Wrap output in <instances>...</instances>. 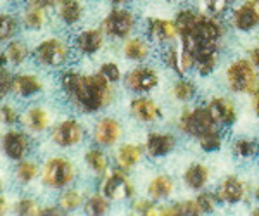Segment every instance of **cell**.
<instances>
[{"label": "cell", "instance_id": "obj_54", "mask_svg": "<svg viewBox=\"0 0 259 216\" xmlns=\"http://www.w3.org/2000/svg\"><path fill=\"white\" fill-rule=\"evenodd\" d=\"M257 199H259V189H257Z\"/></svg>", "mask_w": 259, "mask_h": 216}, {"label": "cell", "instance_id": "obj_8", "mask_svg": "<svg viewBox=\"0 0 259 216\" xmlns=\"http://www.w3.org/2000/svg\"><path fill=\"white\" fill-rule=\"evenodd\" d=\"M137 24V18L132 11L123 9V7H116L112 9L106 18L102 19L100 30L104 31V35L109 38H128L132 35L133 28Z\"/></svg>", "mask_w": 259, "mask_h": 216}, {"label": "cell", "instance_id": "obj_11", "mask_svg": "<svg viewBox=\"0 0 259 216\" xmlns=\"http://www.w3.org/2000/svg\"><path fill=\"white\" fill-rule=\"evenodd\" d=\"M45 83L40 74L31 71H18L12 73L11 94L19 99H31L44 92Z\"/></svg>", "mask_w": 259, "mask_h": 216}, {"label": "cell", "instance_id": "obj_43", "mask_svg": "<svg viewBox=\"0 0 259 216\" xmlns=\"http://www.w3.org/2000/svg\"><path fill=\"white\" fill-rule=\"evenodd\" d=\"M216 196H211V194H200V196L195 199V204L199 207V213L200 214H207L211 211H214L216 206Z\"/></svg>", "mask_w": 259, "mask_h": 216}, {"label": "cell", "instance_id": "obj_10", "mask_svg": "<svg viewBox=\"0 0 259 216\" xmlns=\"http://www.w3.org/2000/svg\"><path fill=\"white\" fill-rule=\"evenodd\" d=\"M100 192L109 199V201H114V202H119V201H124V199L132 197L133 185L126 175V169L118 166V168L111 169L109 175L106 173V178H104V182H102V190H100Z\"/></svg>", "mask_w": 259, "mask_h": 216}, {"label": "cell", "instance_id": "obj_39", "mask_svg": "<svg viewBox=\"0 0 259 216\" xmlns=\"http://www.w3.org/2000/svg\"><path fill=\"white\" fill-rule=\"evenodd\" d=\"M173 95L178 101H190L195 95V85L192 81L182 80L173 87Z\"/></svg>", "mask_w": 259, "mask_h": 216}, {"label": "cell", "instance_id": "obj_19", "mask_svg": "<svg viewBox=\"0 0 259 216\" xmlns=\"http://www.w3.org/2000/svg\"><path fill=\"white\" fill-rule=\"evenodd\" d=\"M19 19H21V26H23L24 30L40 31L47 26V21H49L47 9H41V7H36V6H26V4H24V9L21 11Z\"/></svg>", "mask_w": 259, "mask_h": 216}, {"label": "cell", "instance_id": "obj_56", "mask_svg": "<svg viewBox=\"0 0 259 216\" xmlns=\"http://www.w3.org/2000/svg\"><path fill=\"white\" fill-rule=\"evenodd\" d=\"M228 2H233V0H228Z\"/></svg>", "mask_w": 259, "mask_h": 216}, {"label": "cell", "instance_id": "obj_25", "mask_svg": "<svg viewBox=\"0 0 259 216\" xmlns=\"http://www.w3.org/2000/svg\"><path fill=\"white\" fill-rule=\"evenodd\" d=\"M40 168H41V166L36 163V161L28 159V157H24V159L18 161L16 166H14V178H16V182H18L19 185H23V187L33 184V182H35L36 178L40 177Z\"/></svg>", "mask_w": 259, "mask_h": 216}, {"label": "cell", "instance_id": "obj_20", "mask_svg": "<svg viewBox=\"0 0 259 216\" xmlns=\"http://www.w3.org/2000/svg\"><path fill=\"white\" fill-rule=\"evenodd\" d=\"M245 187L237 177H228L221 182L216 192V199L221 202H228V204H237L244 199Z\"/></svg>", "mask_w": 259, "mask_h": 216}, {"label": "cell", "instance_id": "obj_15", "mask_svg": "<svg viewBox=\"0 0 259 216\" xmlns=\"http://www.w3.org/2000/svg\"><path fill=\"white\" fill-rule=\"evenodd\" d=\"M106 35L100 28H87L74 36L73 47L83 56H94L104 47Z\"/></svg>", "mask_w": 259, "mask_h": 216}, {"label": "cell", "instance_id": "obj_23", "mask_svg": "<svg viewBox=\"0 0 259 216\" xmlns=\"http://www.w3.org/2000/svg\"><path fill=\"white\" fill-rule=\"evenodd\" d=\"M4 54H6L7 66H12V68H21V66L26 64V61L31 57V51H30V47H28V44L18 38L7 41L6 49H4Z\"/></svg>", "mask_w": 259, "mask_h": 216}, {"label": "cell", "instance_id": "obj_44", "mask_svg": "<svg viewBox=\"0 0 259 216\" xmlns=\"http://www.w3.org/2000/svg\"><path fill=\"white\" fill-rule=\"evenodd\" d=\"M228 0H206V6H207V11H209L211 16H221L225 11L228 9Z\"/></svg>", "mask_w": 259, "mask_h": 216}, {"label": "cell", "instance_id": "obj_21", "mask_svg": "<svg viewBox=\"0 0 259 216\" xmlns=\"http://www.w3.org/2000/svg\"><path fill=\"white\" fill-rule=\"evenodd\" d=\"M233 24L240 31H250L259 24V9L254 2H245L233 14Z\"/></svg>", "mask_w": 259, "mask_h": 216}, {"label": "cell", "instance_id": "obj_36", "mask_svg": "<svg viewBox=\"0 0 259 216\" xmlns=\"http://www.w3.org/2000/svg\"><path fill=\"white\" fill-rule=\"evenodd\" d=\"M233 152L240 159H250V157H256L259 154V144L256 140L240 139L233 145Z\"/></svg>", "mask_w": 259, "mask_h": 216}, {"label": "cell", "instance_id": "obj_34", "mask_svg": "<svg viewBox=\"0 0 259 216\" xmlns=\"http://www.w3.org/2000/svg\"><path fill=\"white\" fill-rule=\"evenodd\" d=\"M40 204L35 197L31 196H21L18 201L14 202L12 206V211L14 214L18 216H38V211H40Z\"/></svg>", "mask_w": 259, "mask_h": 216}, {"label": "cell", "instance_id": "obj_51", "mask_svg": "<svg viewBox=\"0 0 259 216\" xmlns=\"http://www.w3.org/2000/svg\"><path fill=\"white\" fill-rule=\"evenodd\" d=\"M111 4H114V6H121V4H126L130 0H109Z\"/></svg>", "mask_w": 259, "mask_h": 216}, {"label": "cell", "instance_id": "obj_33", "mask_svg": "<svg viewBox=\"0 0 259 216\" xmlns=\"http://www.w3.org/2000/svg\"><path fill=\"white\" fill-rule=\"evenodd\" d=\"M83 204V194L76 189H64L57 199V206L64 211L66 214L71 211H76Z\"/></svg>", "mask_w": 259, "mask_h": 216}, {"label": "cell", "instance_id": "obj_29", "mask_svg": "<svg viewBox=\"0 0 259 216\" xmlns=\"http://www.w3.org/2000/svg\"><path fill=\"white\" fill-rule=\"evenodd\" d=\"M183 180H185L187 187H190V189H194V190H199L207 184V180H209V169L204 164H192L187 168L185 175H183Z\"/></svg>", "mask_w": 259, "mask_h": 216}, {"label": "cell", "instance_id": "obj_9", "mask_svg": "<svg viewBox=\"0 0 259 216\" xmlns=\"http://www.w3.org/2000/svg\"><path fill=\"white\" fill-rule=\"evenodd\" d=\"M83 137H85L83 124L76 118H66L54 124L50 132V142L59 149H73L81 144Z\"/></svg>", "mask_w": 259, "mask_h": 216}, {"label": "cell", "instance_id": "obj_45", "mask_svg": "<svg viewBox=\"0 0 259 216\" xmlns=\"http://www.w3.org/2000/svg\"><path fill=\"white\" fill-rule=\"evenodd\" d=\"M26 6H36L41 7V9H56L57 6L61 4V0H24Z\"/></svg>", "mask_w": 259, "mask_h": 216}, {"label": "cell", "instance_id": "obj_13", "mask_svg": "<svg viewBox=\"0 0 259 216\" xmlns=\"http://www.w3.org/2000/svg\"><path fill=\"white\" fill-rule=\"evenodd\" d=\"M92 137L99 147H112L123 137V124L111 116H104L95 123Z\"/></svg>", "mask_w": 259, "mask_h": 216}, {"label": "cell", "instance_id": "obj_41", "mask_svg": "<svg viewBox=\"0 0 259 216\" xmlns=\"http://www.w3.org/2000/svg\"><path fill=\"white\" fill-rule=\"evenodd\" d=\"M99 73L109 83H118L121 80V69L116 62H104L99 68Z\"/></svg>", "mask_w": 259, "mask_h": 216}, {"label": "cell", "instance_id": "obj_26", "mask_svg": "<svg viewBox=\"0 0 259 216\" xmlns=\"http://www.w3.org/2000/svg\"><path fill=\"white\" fill-rule=\"evenodd\" d=\"M142 159V147L139 144H124L116 152V164L123 169H132Z\"/></svg>", "mask_w": 259, "mask_h": 216}, {"label": "cell", "instance_id": "obj_2", "mask_svg": "<svg viewBox=\"0 0 259 216\" xmlns=\"http://www.w3.org/2000/svg\"><path fill=\"white\" fill-rule=\"evenodd\" d=\"M112 83H109L100 73L83 74L73 68L62 69L59 74V87L68 101L78 111L87 114L99 113L109 106L114 97Z\"/></svg>", "mask_w": 259, "mask_h": 216}, {"label": "cell", "instance_id": "obj_53", "mask_svg": "<svg viewBox=\"0 0 259 216\" xmlns=\"http://www.w3.org/2000/svg\"><path fill=\"white\" fill-rule=\"evenodd\" d=\"M249 2H254V4H259V0H249Z\"/></svg>", "mask_w": 259, "mask_h": 216}, {"label": "cell", "instance_id": "obj_4", "mask_svg": "<svg viewBox=\"0 0 259 216\" xmlns=\"http://www.w3.org/2000/svg\"><path fill=\"white\" fill-rule=\"evenodd\" d=\"M76 178V168L64 156H50L40 168V182L49 190H64Z\"/></svg>", "mask_w": 259, "mask_h": 216}, {"label": "cell", "instance_id": "obj_32", "mask_svg": "<svg viewBox=\"0 0 259 216\" xmlns=\"http://www.w3.org/2000/svg\"><path fill=\"white\" fill-rule=\"evenodd\" d=\"M109 199L104 196L102 192H97V194H92V196L87 199L85 204H83V209H85V214L89 216H104L107 214L109 211Z\"/></svg>", "mask_w": 259, "mask_h": 216}, {"label": "cell", "instance_id": "obj_28", "mask_svg": "<svg viewBox=\"0 0 259 216\" xmlns=\"http://www.w3.org/2000/svg\"><path fill=\"white\" fill-rule=\"evenodd\" d=\"M21 19L12 12H0V44L14 40L19 33Z\"/></svg>", "mask_w": 259, "mask_h": 216}, {"label": "cell", "instance_id": "obj_7", "mask_svg": "<svg viewBox=\"0 0 259 216\" xmlns=\"http://www.w3.org/2000/svg\"><path fill=\"white\" fill-rule=\"evenodd\" d=\"M31 147L33 142L28 132L16 130L12 126L11 130H6L0 135V151H2V154L7 159L14 161V163H18V161L30 156Z\"/></svg>", "mask_w": 259, "mask_h": 216}, {"label": "cell", "instance_id": "obj_52", "mask_svg": "<svg viewBox=\"0 0 259 216\" xmlns=\"http://www.w3.org/2000/svg\"><path fill=\"white\" fill-rule=\"evenodd\" d=\"M2 190H4V182H2V178H0V194H2Z\"/></svg>", "mask_w": 259, "mask_h": 216}, {"label": "cell", "instance_id": "obj_31", "mask_svg": "<svg viewBox=\"0 0 259 216\" xmlns=\"http://www.w3.org/2000/svg\"><path fill=\"white\" fill-rule=\"evenodd\" d=\"M147 192H149V197L152 199V201H159V199L168 197L169 194L173 192V180L166 175L156 177L149 184Z\"/></svg>", "mask_w": 259, "mask_h": 216}, {"label": "cell", "instance_id": "obj_50", "mask_svg": "<svg viewBox=\"0 0 259 216\" xmlns=\"http://www.w3.org/2000/svg\"><path fill=\"white\" fill-rule=\"evenodd\" d=\"M0 66H7V61H6V54H4V51H0Z\"/></svg>", "mask_w": 259, "mask_h": 216}, {"label": "cell", "instance_id": "obj_27", "mask_svg": "<svg viewBox=\"0 0 259 216\" xmlns=\"http://www.w3.org/2000/svg\"><path fill=\"white\" fill-rule=\"evenodd\" d=\"M123 54L130 61H145L150 54V44L140 36H133V38H128L126 44L123 45Z\"/></svg>", "mask_w": 259, "mask_h": 216}, {"label": "cell", "instance_id": "obj_17", "mask_svg": "<svg viewBox=\"0 0 259 216\" xmlns=\"http://www.w3.org/2000/svg\"><path fill=\"white\" fill-rule=\"evenodd\" d=\"M147 35L150 40L157 41V44H168L178 36V30L175 21L150 18L147 23Z\"/></svg>", "mask_w": 259, "mask_h": 216}, {"label": "cell", "instance_id": "obj_37", "mask_svg": "<svg viewBox=\"0 0 259 216\" xmlns=\"http://www.w3.org/2000/svg\"><path fill=\"white\" fill-rule=\"evenodd\" d=\"M0 123L7 128H12L18 123H21V113L14 104H11V102L0 104Z\"/></svg>", "mask_w": 259, "mask_h": 216}, {"label": "cell", "instance_id": "obj_5", "mask_svg": "<svg viewBox=\"0 0 259 216\" xmlns=\"http://www.w3.org/2000/svg\"><path fill=\"white\" fill-rule=\"evenodd\" d=\"M227 80L233 92L252 95L259 90V76L254 71V64L250 61L237 59L233 64H230L227 71Z\"/></svg>", "mask_w": 259, "mask_h": 216}, {"label": "cell", "instance_id": "obj_55", "mask_svg": "<svg viewBox=\"0 0 259 216\" xmlns=\"http://www.w3.org/2000/svg\"><path fill=\"white\" fill-rule=\"evenodd\" d=\"M12 2H18V0H12Z\"/></svg>", "mask_w": 259, "mask_h": 216}, {"label": "cell", "instance_id": "obj_46", "mask_svg": "<svg viewBox=\"0 0 259 216\" xmlns=\"http://www.w3.org/2000/svg\"><path fill=\"white\" fill-rule=\"evenodd\" d=\"M66 214L59 206H41L38 211V216H61Z\"/></svg>", "mask_w": 259, "mask_h": 216}, {"label": "cell", "instance_id": "obj_16", "mask_svg": "<svg viewBox=\"0 0 259 216\" xmlns=\"http://www.w3.org/2000/svg\"><path fill=\"white\" fill-rule=\"evenodd\" d=\"M130 113L142 123H154L162 116L161 107L149 97H137L130 102Z\"/></svg>", "mask_w": 259, "mask_h": 216}, {"label": "cell", "instance_id": "obj_38", "mask_svg": "<svg viewBox=\"0 0 259 216\" xmlns=\"http://www.w3.org/2000/svg\"><path fill=\"white\" fill-rule=\"evenodd\" d=\"M221 134L220 130H214V132H209V134L202 135L199 139V144H200V149H204V151L207 152H214L218 151V149L221 147Z\"/></svg>", "mask_w": 259, "mask_h": 216}, {"label": "cell", "instance_id": "obj_6", "mask_svg": "<svg viewBox=\"0 0 259 216\" xmlns=\"http://www.w3.org/2000/svg\"><path fill=\"white\" fill-rule=\"evenodd\" d=\"M180 130L183 134L200 139L202 135L209 134V132L218 130V123L211 116L207 107H194L182 114L180 118Z\"/></svg>", "mask_w": 259, "mask_h": 216}, {"label": "cell", "instance_id": "obj_14", "mask_svg": "<svg viewBox=\"0 0 259 216\" xmlns=\"http://www.w3.org/2000/svg\"><path fill=\"white\" fill-rule=\"evenodd\" d=\"M159 83V76H157L156 69L152 68H135L132 71H128V74L124 76V87L132 92L137 94H144L154 90Z\"/></svg>", "mask_w": 259, "mask_h": 216}, {"label": "cell", "instance_id": "obj_18", "mask_svg": "<svg viewBox=\"0 0 259 216\" xmlns=\"http://www.w3.org/2000/svg\"><path fill=\"white\" fill-rule=\"evenodd\" d=\"M211 116L214 118V121L218 124H223V126H232L233 123L237 121V109L228 99H212L207 106Z\"/></svg>", "mask_w": 259, "mask_h": 216}, {"label": "cell", "instance_id": "obj_30", "mask_svg": "<svg viewBox=\"0 0 259 216\" xmlns=\"http://www.w3.org/2000/svg\"><path fill=\"white\" fill-rule=\"evenodd\" d=\"M85 163L97 175H106L107 168H109V159L99 147H92L85 152Z\"/></svg>", "mask_w": 259, "mask_h": 216}, {"label": "cell", "instance_id": "obj_24", "mask_svg": "<svg viewBox=\"0 0 259 216\" xmlns=\"http://www.w3.org/2000/svg\"><path fill=\"white\" fill-rule=\"evenodd\" d=\"M56 9H57V18L66 26L78 24L83 19V12H85L80 0H61V4Z\"/></svg>", "mask_w": 259, "mask_h": 216}, {"label": "cell", "instance_id": "obj_22", "mask_svg": "<svg viewBox=\"0 0 259 216\" xmlns=\"http://www.w3.org/2000/svg\"><path fill=\"white\" fill-rule=\"evenodd\" d=\"M177 145V139L168 134H150L145 140V149L150 157H162L169 154Z\"/></svg>", "mask_w": 259, "mask_h": 216}, {"label": "cell", "instance_id": "obj_3", "mask_svg": "<svg viewBox=\"0 0 259 216\" xmlns=\"http://www.w3.org/2000/svg\"><path fill=\"white\" fill-rule=\"evenodd\" d=\"M33 59L45 69H61L71 59V45L59 36H47L35 45Z\"/></svg>", "mask_w": 259, "mask_h": 216}, {"label": "cell", "instance_id": "obj_12", "mask_svg": "<svg viewBox=\"0 0 259 216\" xmlns=\"http://www.w3.org/2000/svg\"><path fill=\"white\" fill-rule=\"evenodd\" d=\"M21 124L28 134L41 135L52 126V114L41 104H31L21 113Z\"/></svg>", "mask_w": 259, "mask_h": 216}, {"label": "cell", "instance_id": "obj_42", "mask_svg": "<svg viewBox=\"0 0 259 216\" xmlns=\"http://www.w3.org/2000/svg\"><path fill=\"white\" fill-rule=\"evenodd\" d=\"M12 73L7 69V66H0V102L11 94Z\"/></svg>", "mask_w": 259, "mask_h": 216}, {"label": "cell", "instance_id": "obj_1", "mask_svg": "<svg viewBox=\"0 0 259 216\" xmlns=\"http://www.w3.org/2000/svg\"><path fill=\"white\" fill-rule=\"evenodd\" d=\"M175 24L182 40L180 49L194 57L202 76H209L218 61V40L223 33L221 24L214 18H207L189 9L178 12Z\"/></svg>", "mask_w": 259, "mask_h": 216}, {"label": "cell", "instance_id": "obj_49", "mask_svg": "<svg viewBox=\"0 0 259 216\" xmlns=\"http://www.w3.org/2000/svg\"><path fill=\"white\" fill-rule=\"evenodd\" d=\"M252 107H254V113L259 118V90L252 94Z\"/></svg>", "mask_w": 259, "mask_h": 216}, {"label": "cell", "instance_id": "obj_48", "mask_svg": "<svg viewBox=\"0 0 259 216\" xmlns=\"http://www.w3.org/2000/svg\"><path fill=\"white\" fill-rule=\"evenodd\" d=\"M250 62H252L256 68H259V47L252 49V52H250Z\"/></svg>", "mask_w": 259, "mask_h": 216}, {"label": "cell", "instance_id": "obj_35", "mask_svg": "<svg viewBox=\"0 0 259 216\" xmlns=\"http://www.w3.org/2000/svg\"><path fill=\"white\" fill-rule=\"evenodd\" d=\"M162 61H164V64L173 69L178 76L185 74L182 69V52H180V49H177L175 45L164 47V51H162Z\"/></svg>", "mask_w": 259, "mask_h": 216}, {"label": "cell", "instance_id": "obj_47", "mask_svg": "<svg viewBox=\"0 0 259 216\" xmlns=\"http://www.w3.org/2000/svg\"><path fill=\"white\" fill-rule=\"evenodd\" d=\"M9 207H11V204H9V201H7V197L0 194V216L6 214L7 211H9Z\"/></svg>", "mask_w": 259, "mask_h": 216}, {"label": "cell", "instance_id": "obj_40", "mask_svg": "<svg viewBox=\"0 0 259 216\" xmlns=\"http://www.w3.org/2000/svg\"><path fill=\"white\" fill-rule=\"evenodd\" d=\"M133 211L144 216L161 214V207H157L154 204V201H149V199H137V201L133 202Z\"/></svg>", "mask_w": 259, "mask_h": 216}]
</instances>
